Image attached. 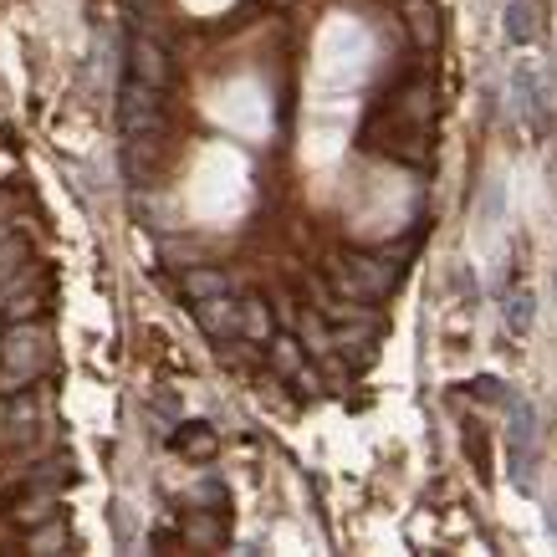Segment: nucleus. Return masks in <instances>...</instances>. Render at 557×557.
I'll return each instance as SVG.
<instances>
[{
	"label": "nucleus",
	"mask_w": 557,
	"mask_h": 557,
	"mask_svg": "<svg viewBox=\"0 0 557 557\" xmlns=\"http://www.w3.org/2000/svg\"><path fill=\"white\" fill-rule=\"evenodd\" d=\"M128 72H134L138 83L149 87H164L174 83V67H170V51L159 47V41H149V36H134V47H128Z\"/></svg>",
	"instance_id": "nucleus-4"
},
{
	"label": "nucleus",
	"mask_w": 557,
	"mask_h": 557,
	"mask_svg": "<svg viewBox=\"0 0 557 557\" xmlns=\"http://www.w3.org/2000/svg\"><path fill=\"white\" fill-rule=\"evenodd\" d=\"M475 394H481V399H502V384H496V379H475Z\"/></svg>",
	"instance_id": "nucleus-20"
},
{
	"label": "nucleus",
	"mask_w": 557,
	"mask_h": 557,
	"mask_svg": "<svg viewBox=\"0 0 557 557\" xmlns=\"http://www.w3.org/2000/svg\"><path fill=\"white\" fill-rule=\"evenodd\" d=\"M32 420H36V405L16 394V405L0 409V424H5V430H0V440H5V445H21V440L32 435Z\"/></svg>",
	"instance_id": "nucleus-15"
},
{
	"label": "nucleus",
	"mask_w": 557,
	"mask_h": 557,
	"mask_svg": "<svg viewBox=\"0 0 557 557\" xmlns=\"http://www.w3.org/2000/svg\"><path fill=\"white\" fill-rule=\"evenodd\" d=\"M236 292V276L225 267H189L185 271V297L189 302H205V297H225Z\"/></svg>",
	"instance_id": "nucleus-8"
},
{
	"label": "nucleus",
	"mask_w": 557,
	"mask_h": 557,
	"mask_svg": "<svg viewBox=\"0 0 557 557\" xmlns=\"http://www.w3.org/2000/svg\"><path fill=\"white\" fill-rule=\"evenodd\" d=\"M119 123L128 138H144L159 128V87L138 83V77H128V87H123V102H119Z\"/></svg>",
	"instance_id": "nucleus-3"
},
{
	"label": "nucleus",
	"mask_w": 557,
	"mask_h": 557,
	"mask_svg": "<svg viewBox=\"0 0 557 557\" xmlns=\"http://www.w3.org/2000/svg\"><path fill=\"white\" fill-rule=\"evenodd\" d=\"M240 338L271 343V302L267 297H246V302H240Z\"/></svg>",
	"instance_id": "nucleus-13"
},
{
	"label": "nucleus",
	"mask_w": 557,
	"mask_h": 557,
	"mask_svg": "<svg viewBox=\"0 0 557 557\" xmlns=\"http://www.w3.org/2000/svg\"><path fill=\"white\" fill-rule=\"evenodd\" d=\"M302 354H307V348H302L297 338H271V363L287 373V379H302V384L318 388V373H312V369L302 363Z\"/></svg>",
	"instance_id": "nucleus-12"
},
{
	"label": "nucleus",
	"mask_w": 557,
	"mask_h": 557,
	"mask_svg": "<svg viewBox=\"0 0 557 557\" xmlns=\"http://www.w3.org/2000/svg\"><path fill=\"white\" fill-rule=\"evenodd\" d=\"M51 358V338L36 322H11V333L0 338V399H16L41 379Z\"/></svg>",
	"instance_id": "nucleus-1"
},
{
	"label": "nucleus",
	"mask_w": 557,
	"mask_h": 557,
	"mask_svg": "<svg viewBox=\"0 0 557 557\" xmlns=\"http://www.w3.org/2000/svg\"><path fill=\"white\" fill-rule=\"evenodd\" d=\"M405 26H409V41L420 51H435L440 47V11L435 0H405Z\"/></svg>",
	"instance_id": "nucleus-7"
},
{
	"label": "nucleus",
	"mask_w": 557,
	"mask_h": 557,
	"mask_svg": "<svg viewBox=\"0 0 557 557\" xmlns=\"http://www.w3.org/2000/svg\"><path fill=\"white\" fill-rule=\"evenodd\" d=\"M195 322H200L205 338L231 343L240 333V307L231 302V292L225 297H205V302H195Z\"/></svg>",
	"instance_id": "nucleus-5"
},
{
	"label": "nucleus",
	"mask_w": 557,
	"mask_h": 557,
	"mask_svg": "<svg viewBox=\"0 0 557 557\" xmlns=\"http://www.w3.org/2000/svg\"><path fill=\"white\" fill-rule=\"evenodd\" d=\"M511 98L522 102V113H537L542 102H547V92H542V77L532 62H522V67L511 72Z\"/></svg>",
	"instance_id": "nucleus-16"
},
{
	"label": "nucleus",
	"mask_w": 557,
	"mask_h": 557,
	"mask_svg": "<svg viewBox=\"0 0 557 557\" xmlns=\"http://www.w3.org/2000/svg\"><path fill=\"white\" fill-rule=\"evenodd\" d=\"M174 450L185 460H215L220 450V435L210 424H180V435H174Z\"/></svg>",
	"instance_id": "nucleus-11"
},
{
	"label": "nucleus",
	"mask_w": 557,
	"mask_h": 557,
	"mask_svg": "<svg viewBox=\"0 0 557 557\" xmlns=\"http://www.w3.org/2000/svg\"><path fill=\"white\" fill-rule=\"evenodd\" d=\"M185 542L189 547H220L225 542V522L215 511H189L185 517Z\"/></svg>",
	"instance_id": "nucleus-14"
},
{
	"label": "nucleus",
	"mask_w": 557,
	"mask_h": 557,
	"mask_svg": "<svg viewBox=\"0 0 557 557\" xmlns=\"http://www.w3.org/2000/svg\"><path fill=\"white\" fill-rule=\"evenodd\" d=\"M502 318H507L511 333H527V327H532V292H527V287L507 292V302H502Z\"/></svg>",
	"instance_id": "nucleus-18"
},
{
	"label": "nucleus",
	"mask_w": 557,
	"mask_h": 557,
	"mask_svg": "<svg viewBox=\"0 0 557 557\" xmlns=\"http://www.w3.org/2000/svg\"><path fill=\"white\" fill-rule=\"evenodd\" d=\"M57 502H62V491H57V486H26V496L16 502V511H11V517H16L21 527H41V522H51V517H57Z\"/></svg>",
	"instance_id": "nucleus-9"
},
{
	"label": "nucleus",
	"mask_w": 557,
	"mask_h": 557,
	"mask_svg": "<svg viewBox=\"0 0 557 557\" xmlns=\"http://www.w3.org/2000/svg\"><path fill=\"white\" fill-rule=\"evenodd\" d=\"M11 236H16V220H11V215H0V240H11Z\"/></svg>",
	"instance_id": "nucleus-21"
},
{
	"label": "nucleus",
	"mask_w": 557,
	"mask_h": 557,
	"mask_svg": "<svg viewBox=\"0 0 557 557\" xmlns=\"http://www.w3.org/2000/svg\"><path fill=\"white\" fill-rule=\"evenodd\" d=\"M276 5H292V0H276Z\"/></svg>",
	"instance_id": "nucleus-22"
},
{
	"label": "nucleus",
	"mask_w": 557,
	"mask_h": 557,
	"mask_svg": "<svg viewBox=\"0 0 557 557\" xmlns=\"http://www.w3.org/2000/svg\"><path fill=\"white\" fill-rule=\"evenodd\" d=\"M26 547H32V553H57V547H67V527L57 522V517H51V522L32 527V537H26Z\"/></svg>",
	"instance_id": "nucleus-19"
},
{
	"label": "nucleus",
	"mask_w": 557,
	"mask_h": 557,
	"mask_svg": "<svg viewBox=\"0 0 557 557\" xmlns=\"http://www.w3.org/2000/svg\"><path fill=\"white\" fill-rule=\"evenodd\" d=\"M26 271H32V246L21 236L0 240V302H5L16 287H26Z\"/></svg>",
	"instance_id": "nucleus-6"
},
{
	"label": "nucleus",
	"mask_w": 557,
	"mask_h": 557,
	"mask_svg": "<svg viewBox=\"0 0 557 557\" xmlns=\"http://www.w3.org/2000/svg\"><path fill=\"white\" fill-rule=\"evenodd\" d=\"M327 282H333V292L348 297V302H379V297L394 292L399 267H394L388 256H358V251L333 256V261H327Z\"/></svg>",
	"instance_id": "nucleus-2"
},
{
	"label": "nucleus",
	"mask_w": 557,
	"mask_h": 557,
	"mask_svg": "<svg viewBox=\"0 0 557 557\" xmlns=\"http://www.w3.org/2000/svg\"><path fill=\"white\" fill-rule=\"evenodd\" d=\"M502 32H507V41H532V36L542 32V11L537 0H507V11H502Z\"/></svg>",
	"instance_id": "nucleus-10"
},
{
	"label": "nucleus",
	"mask_w": 557,
	"mask_h": 557,
	"mask_svg": "<svg viewBox=\"0 0 557 557\" xmlns=\"http://www.w3.org/2000/svg\"><path fill=\"white\" fill-rule=\"evenodd\" d=\"M297 343H302L307 354H333L338 343H333V327L322 318H297Z\"/></svg>",
	"instance_id": "nucleus-17"
}]
</instances>
